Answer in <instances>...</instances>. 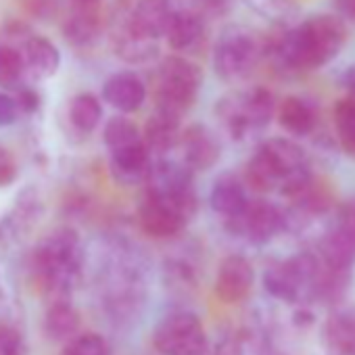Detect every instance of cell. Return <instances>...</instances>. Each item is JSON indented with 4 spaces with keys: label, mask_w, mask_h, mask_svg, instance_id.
<instances>
[{
    "label": "cell",
    "mask_w": 355,
    "mask_h": 355,
    "mask_svg": "<svg viewBox=\"0 0 355 355\" xmlns=\"http://www.w3.org/2000/svg\"><path fill=\"white\" fill-rule=\"evenodd\" d=\"M320 270V257L315 253L303 251L270 266L263 274V286L274 299L284 303H299L309 297L313 299Z\"/></svg>",
    "instance_id": "obj_6"
},
{
    "label": "cell",
    "mask_w": 355,
    "mask_h": 355,
    "mask_svg": "<svg viewBox=\"0 0 355 355\" xmlns=\"http://www.w3.org/2000/svg\"><path fill=\"white\" fill-rule=\"evenodd\" d=\"M340 84H343V88H345L351 96H355V63L349 65V67L345 69V73H343V78H340Z\"/></svg>",
    "instance_id": "obj_39"
},
{
    "label": "cell",
    "mask_w": 355,
    "mask_h": 355,
    "mask_svg": "<svg viewBox=\"0 0 355 355\" xmlns=\"http://www.w3.org/2000/svg\"><path fill=\"white\" fill-rule=\"evenodd\" d=\"M336 17L343 21H353L355 24V0H332Z\"/></svg>",
    "instance_id": "obj_38"
},
{
    "label": "cell",
    "mask_w": 355,
    "mask_h": 355,
    "mask_svg": "<svg viewBox=\"0 0 355 355\" xmlns=\"http://www.w3.org/2000/svg\"><path fill=\"white\" fill-rule=\"evenodd\" d=\"M15 103H17V109L26 111V113H34L40 107V96L32 88H21L15 96Z\"/></svg>",
    "instance_id": "obj_37"
},
{
    "label": "cell",
    "mask_w": 355,
    "mask_h": 355,
    "mask_svg": "<svg viewBox=\"0 0 355 355\" xmlns=\"http://www.w3.org/2000/svg\"><path fill=\"white\" fill-rule=\"evenodd\" d=\"M103 98L113 109L121 113H134L138 111L146 101V86L136 73L123 71L111 76L103 86Z\"/></svg>",
    "instance_id": "obj_15"
},
{
    "label": "cell",
    "mask_w": 355,
    "mask_h": 355,
    "mask_svg": "<svg viewBox=\"0 0 355 355\" xmlns=\"http://www.w3.org/2000/svg\"><path fill=\"white\" fill-rule=\"evenodd\" d=\"M26 353L28 347L24 334L15 326L0 322V355H26Z\"/></svg>",
    "instance_id": "obj_32"
},
{
    "label": "cell",
    "mask_w": 355,
    "mask_h": 355,
    "mask_svg": "<svg viewBox=\"0 0 355 355\" xmlns=\"http://www.w3.org/2000/svg\"><path fill=\"white\" fill-rule=\"evenodd\" d=\"M195 211H197L195 193L175 199L146 195V199L138 209V220L148 236L169 239L187 226V222L195 216Z\"/></svg>",
    "instance_id": "obj_9"
},
{
    "label": "cell",
    "mask_w": 355,
    "mask_h": 355,
    "mask_svg": "<svg viewBox=\"0 0 355 355\" xmlns=\"http://www.w3.org/2000/svg\"><path fill=\"white\" fill-rule=\"evenodd\" d=\"M203 84L199 65L184 57H167L159 67L157 82V111L182 117L197 101Z\"/></svg>",
    "instance_id": "obj_4"
},
{
    "label": "cell",
    "mask_w": 355,
    "mask_h": 355,
    "mask_svg": "<svg viewBox=\"0 0 355 355\" xmlns=\"http://www.w3.org/2000/svg\"><path fill=\"white\" fill-rule=\"evenodd\" d=\"M255 282V270L243 255H230L220 263L216 278V297L222 303L234 305L249 297Z\"/></svg>",
    "instance_id": "obj_11"
},
{
    "label": "cell",
    "mask_w": 355,
    "mask_h": 355,
    "mask_svg": "<svg viewBox=\"0 0 355 355\" xmlns=\"http://www.w3.org/2000/svg\"><path fill=\"white\" fill-rule=\"evenodd\" d=\"M153 347L161 355H205L207 332L195 313L173 311L157 324Z\"/></svg>",
    "instance_id": "obj_8"
},
{
    "label": "cell",
    "mask_w": 355,
    "mask_h": 355,
    "mask_svg": "<svg viewBox=\"0 0 355 355\" xmlns=\"http://www.w3.org/2000/svg\"><path fill=\"white\" fill-rule=\"evenodd\" d=\"M216 113L228 134L241 140L249 132L261 130L272 121V117L276 115V98L268 88L257 86L247 92L224 96L222 101H218Z\"/></svg>",
    "instance_id": "obj_5"
},
{
    "label": "cell",
    "mask_w": 355,
    "mask_h": 355,
    "mask_svg": "<svg viewBox=\"0 0 355 355\" xmlns=\"http://www.w3.org/2000/svg\"><path fill=\"white\" fill-rule=\"evenodd\" d=\"M245 5L268 19H278L288 11L291 0H245Z\"/></svg>",
    "instance_id": "obj_33"
},
{
    "label": "cell",
    "mask_w": 355,
    "mask_h": 355,
    "mask_svg": "<svg viewBox=\"0 0 355 355\" xmlns=\"http://www.w3.org/2000/svg\"><path fill=\"white\" fill-rule=\"evenodd\" d=\"M148 184V195L155 197H184L195 193L193 191V169L187 163H178V161H157L150 163L146 180Z\"/></svg>",
    "instance_id": "obj_12"
},
{
    "label": "cell",
    "mask_w": 355,
    "mask_h": 355,
    "mask_svg": "<svg viewBox=\"0 0 355 355\" xmlns=\"http://www.w3.org/2000/svg\"><path fill=\"white\" fill-rule=\"evenodd\" d=\"M313 178L303 146L288 138H270L253 153L245 167V182L257 193L280 191L295 199Z\"/></svg>",
    "instance_id": "obj_2"
},
{
    "label": "cell",
    "mask_w": 355,
    "mask_h": 355,
    "mask_svg": "<svg viewBox=\"0 0 355 355\" xmlns=\"http://www.w3.org/2000/svg\"><path fill=\"white\" fill-rule=\"evenodd\" d=\"M276 117L280 128L291 136H309L315 128V111L301 96H286L276 105Z\"/></svg>",
    "instance_id": "obj_22"
},
{
    "label": "cell",
    "mask_w": 355,
    "mask_h": 355,
    "mask_svg": "<svg viewBox=\"0 0 355 355\" xmlns=\"http://www.w3.org/2000/svg\"><path fill=\"white\" fill-rule=\"evenodd\" d=\"M180 142L184 148V163L193 171L211 169L222 157V144L214 130L203 123H193L180 134Z\"/></svg>",
    "instance_id": "obj_13"
},
{
    "label": "cell",
    "mask_w": 355,
    "mask_h": 355,
    "mask_svg": "<svg viewBox=\"0 0 355 355\" xmlns=\"http://www.w3.org/2000/svg\"><path fill=\"white\" fill-rule=\"evenodd\" d=\"M320 338L324 355H355V311L343 309L330 313Z\"/></svg>",
    "instance_id": "obj_16"
},
{
    "label": "cell",
    "mask_w": 355,
    "mask_h": 355,
    "mask_svg": "<svg viewBox=\"0 0 355 355\" xmlns=\"http://www.w3.org/2000/svg\"><path fill=\"white\" fill-rule=\"evenodd\" d=\"M165 36L173 51H189L203 36V21L193 11H175L169 17Z\"/></svg>",
    "instance_id": "obj_23"
},
{
    "label": "cell",
    "mask_w": 355,
    "mask_h": 355,
    "mask_svg": "<svg viewBox=\"0 0 355 355\" xmlns=\"http://www.w3.org/2000/svg\"><path fill=\"white\" fill-rule=\"evenodd\" d=\"M98 0H76V5H96Z\"/></svg>",
    "instance_id": "obj_40"
},
{
    "label": "cell",
    "mask_w": 355,
    "mask_h": 355,
    "mask_svg": "<svg viewBox=\"0 0 355 355\" xmlns=\"http://www.w3.org/2000/svg\"><path fill=\"white\" fill-rule=\"evenodd\" d=\"M15 178H17V163L5 146H0V189L13 184Z\"/></svg>",
    "instance_id": "obj_35"
},
{
    "label": "cell",
    "mask_w": 355,
    "mask_h": 355,
    "mask_svg": "<svg viewBox=\"0 0 355 355\" xmlns=\"http://www.w3.org/2000/svg\"><path fill=\"white\" fill-rule=\"evenodd\" d=\"M24 63H26V71H30L32 78L49 80L57 73L61 65V53L51 40L42 36H34L26 42Z\"/></svg>",
    "instance_id": "obj_20"
},
{
    "label": "cell",
    "mask_w": 355,
    "mask_h": 355,
    "mask_svg": "<svg viewBox=\"0 0 355 355\" xmlns=\"http://www.w3.org/2000/svg\"><path fill=\"white\" fill-rule=\"evenodd\" d=\"M180 134H182L180 132V117L163 113V111H155L150 115V119L146 121L142 142L146 144L148 153L163 155L180 142Z\"/></svg>",
    "instance_id": "obj_21"
},
{
    "label": "cell",
    "mask_w": 355,
    "mask_h": 355,
    "mask_svg": "<svg viewBox=\"0 0 355 355\" xmlns=\"http://www.w3.org/2000/svg\"><path fill=\"white\" fill-rule=\"evenodd\" d=\"M332 117H334V132L343 153L355 159V96L347 94L338 98Z\"/></svg>",
    "instance_id": "obj_25"
},
{
    "label": "cell",
    "mask_w": 355,
    "mask_h": 355,
    "mask_svg": "<svg viewBox=\"0 0 355 355\" xmlns=\"http://www.w3.org/2000/svg\"><path fill=\"white\" fill-rule=\"evenodd\" d=\"M153 42L155 40H142V38H138V36H134V34L128 32V36L119 42L117 51H119V55L123 59H128L132 63H140V61L150 59L157 53V49L153 46Z\"/></svg>",
    "instance_id": "obj_31"
},
{
    "label": "cell",
    "mask_w": 355,
    "mask_h": 355,
    "mask_svg": "<svg viewBox=\"0 0 355 355\" xmlns=\"http://www.w3.org/2000/svg\"><path fill=\"white\" fill-rule=\"evenodd\" d=\"M80 9L73 11V15L67 19L65 36L73 44H90L98 36V15L92 11L94 5H78Z\"/></svg>",
    "instance_id": "obj_26"
},
{
    "label": "cell",
    "mask_w": 355,
    "mask_h": 355,
    "mask_svg": "<svg viewBox=\"0 0 355 355\" xmlns=\"http://www.w3.org/2000/svg\"><path fill=\"white\" fill-rule=\"evenodd\" d=\"M26 73L24 55L7 44H0V86L17 88Z\"/></svg>",
    "instance_id": "obj_29"
},
{
    "label": "cell",
    "mask_w": 355,
    "mask_h": 355,
    "mask_svg": "<svg viewBox=\"0 0 355 355\" xmlns=\"http://www.w3.org/2000/svg\"><path fill=\"white\" fill-rule=\"evenodd\" d=\"M318 257L322 266H326L328 270L351 272L355 266V243L334 226L320 239Z\"/></svg>",
    "instance_id": "obj_19"
},
{
    "label": "cell",
    "mask_w": 355,
    "mask_h": 355,
    "mask_svg": "<svg viewBox=\"0 0 355 355\" xmlns=\"http://www.w3.org/2000/svg\"><path fill=\"white\" fill-rule=\"evenodd\" d=\"M61 355H113V351L105 336L86 332V334L71 338Z\"/></svg>",
    "instance_id": "obj_30"
},
{
    "label": "cell",
    "mask_w": 355,
    "mask_h": 355,
    "mask_svg": "<svg viewBox=\"0 0 355 355\" xmlns=\"http://www.w3.org/2000/svg\"><path fill=\"white\" fill-rule=\"evenodd\" d=\"M334 226L338 230H343L355 243V197L340 203V207L336 211V224Z\"/></svg>",
    "instance_id": "obj_34"
},
{
    "label": "cell",
    "mask_w": 355,
    "mask_h": 355,
    "mask_svg": "<svg viewBox=\"0 0 355 355\" xmlns=\"http://www.w3.org/2000/svg\"><path fill=\"white\" fill-rule=\"evenodd\" d=\"M82 318L78 309L67 301H55L44 315V332L53 340H69L78 334Z\"/></svg>",
    "instance_id": "obj_24"
},
{
    "label": "cell",
    "mask_w": 355,
    "mask_h": 355,
    "mask_svg": "<svg viewBox=\"0 0 355 355\" xmlns=\"http://www.w3.org/2000/svg\"><path fill=\"white\" fill-rule=\"evenodd\" d=\"M69 119L71 123L84 132V134H90L103 119V107H101V101L90 94V92H82L78 94L71 105H69Z\"/></svg>",
    "instance_id": "obj_27"
},
{
    "label": "cell",
    "mask_w": 355,
    "mask_h": 355,
    "mask_svg": "<svg viewBox=\"0 0 355 355\" xmlns=\"http://www.w3.org/2000/svg\"><path fill=\"white\" fill-rule=\"evenodd\" d=\"M226 226L232 234L243 236L253 245H266L286 230L288 220L280 207L268 201H249L239 216L226 220Z\"/></svg>",
    "instance_id": "obj_10"
},
{
    "label": "cell",
    "mask_w": 355,
    "mask_h": 355,
    "mask_svg": "<svg viewBox=\"0 0 355 355\" xmlns=\"http://www.w3.org/2000/svg\"><path fill=\"white\" fill-rule=\"evenodd\" d=\"M82 263L80 239L69 228L51 232L34 251V270L49 293H67L78 280Z\"/></svg>",
    "instance_id": "obj_3"
},
{
    "label": "cell",
    "mask_w": 355,
    "mask_h": 355,
    "mask_svg": "<svg viewBox=\"0 0 355 355\" xmlns=\"http://www.w3.org/2000/svg\"><path fill=\"white\" fill-rule=\"evenodd\" d=\"M263 44L259 36L243 26H230L222 32L214 53V65L222 80L236 82L247 78L259 63Z\"/></svg>",
    "instance_id": "obj_7"
},
{
    "label": "cell",
    "mask_w": 355,
    "mask_h": 355,
    "mask_svg": "<svg viewBox=\"0 0 355 355\" xmlns=\"http://www.w3.org/2000/svg\"><path fill=\"white\" fill-rule=\"evenodd\" d=\"M347 42L345 21L336 15L318 13L286 30L272 46L280 67L288 71H313L338 57Z\"/></svg>",
    "instance_id": "obj_1"
},
{
    "label": "cell",
    "mask_w": 355,
    "mask_h": 355,
    "mask_svg": "<svg viewBox=\"0 0 355 355\" xmlns=\"http://www.w3.org/2000/svg\"><path fill=\"white\" fill-rule=\"evenodd\" d=\"M19 109L13 96L0 92V125H13L17 121Z\"/></svg>",
    "instance_id": "obj_36"
},
{
    "label": "cell",
    "mask_w": 355,
    "mask_h": 355,
    "mask_svg": "<svg viewBox=\"0 0 355 355\" xmlns=\"http://www.w3.org/2000/svg\"><path fill=\"white\" fill-rule=\"evenodd\" d=\"M171 13L169 0H140L130 15L128 32L142 40H157L165 36Z\"/></svg>",
    "instance_id": "obj_14"
},
{
    "label": "cell",
    "mask_w": 355,
    "mask_h": 355,
    "mask_svg": "<svg viewBox=\"0 0 355 355\" xmlns=\"http://www.w3.org/2000/svg\"><path fill=\"white\" fill-rule=\"evenodd\" d=\"M148 167H150V153L142 140L113 150L111 173L119 184L132 187L136 182L146 180Z\"/></svg>",
    "instance_id": "obj_17"
},
{
    "label": "cell",
    "mask_w": 355,
    "mask_h": 355,
    "mask_svg": "<svg viewBox=\"0 0 355 355\" xmlns=\"http://www.w3.org/2000/svg\"><path fill=\"white\" fill-rule=\"evenodd\" d=\"M209 203H211V209L224 216L226 220L239 216L249 203L247 189L241 178H236L234 173H222L211 187Z\"/></svg>",
    "instance_id": "obj_18"
},
{
    "label": "cell",
    "mask_w": 355,
    "mask_h": 355,
    "mask_svg": "<svg viewBox=\"0 0 355 355\" xmlns=\"http://www.w3.org/2000/svg\"><path fill=\"white\" fill-rule=\"evenodd\" d=\"M103 138H105V144L111 150H117V148H123V146H130V144L142 140L138 125L132 119L123 117V115H115L105 123Z\"/></svg>",
    "instance_id": "obj_28"
}]
</instances>
